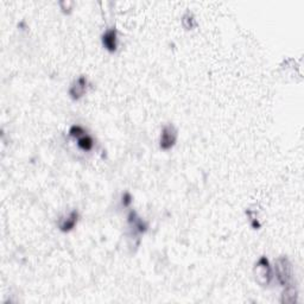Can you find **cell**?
<instances>
[{
	"instance_id": "1",
	"label": "cell",
	"mask_w": 304,
	"mask_h": 304,
	"mask_svg": "<svg viewBox=\"0 0 304 304\" xmlns=\"http://www.w3.org/2000/svg\"><path fill=\"white\" fill-rule=\"evenodd\" d=\"M273 272H275L276 278L282 286H286L292 283V276H294L292 265L286 257H281L276 260Z\"/></svg>"
},
{
	"instance_id": "5",
	"label": "cell",
	"mask_w": 304,
	"mask_h": 304,
	"mask_svg": "<svg viewBox=\"0 0 304 304\" xmlns=\"http://www.w3.org/2000/svg\"><path fill=\"white\" fill-rule=\"evenodd\" d=\"M87 84H88V81H87L86 76H79L69 88V95L72 99L79 100V99L83 97L84 93L87 92Z\"/></svg>"
},
{
	"instance_id": "4",
	"label": "cell",
	"mask_w": 304,
	"mask_h": 304,
	"mask_svg": "<svg viewBox=\"0 0 304 304\" xmlns=\"http://www.w3.org/2000/svg\"><path fill=\"white\" fill-rule=\"evenodd\" d=\"M103 48L109 53H114L118 49V31L116 27H109L101 36Z\"/></svg>"
},
{
	"instance_id": "6",
	"label": "cell",
	"mask_w": 304,
	"mask_h": 304,
	"mask_svg": "<svg viewBox=\"0 0 304 304\" xmlns=\"http://www.w3.org/2000/svg\"><path fill=\"white\" fill-rule=\"evenodd\" d=\"M79 221V212L78 210H72L68 215L63 216L59 221V228L62 232H70L74 227L76 226Z\"/></svg>"
},
{
	"instance_id": "10",
	"label": "cell",
	"mask_w": 304,
	"mask_h": 304,
	"mask_svg": "<svg viewBox=\"0 0 304 304\" xmlns=\"http://www.w3.org/2000/svg\"><path fill=\"white\" fill-rule=\"evenodd\" d=\"M86 133H87L86 130H84L81 125H73L69 130L70 137H73V138H76V139H79L80 137H82Z\"/></svg>"
},
{
	"instance_id": "11",
	"label": "cell",
	"mask_w": 304,
	"mask_h": 304,
	"mask_svg": "<svg viewBox=\"0 0 304 304\" xmlns=\"http://www.w3.org/2000/svg\"><path fill=\"white\" fill-rule=\"evenodd\" d=\"M182 23H183V25H184L185 29H188V30L193 29V27L196 25V21H195V19H194L191 13H187V15H184V17H183V19H182Z\"/></svg>"
},
{
	"instance_id": "9",
	"label": "cell",
	"mask_w": 304,
	"mask_h": 304,
	"mask_svg": "<svg viewBox=\"0 0 304 304\" xmlns=\"http://www.w3.org/2000/svg\"><path fill=\"white\" fill-rule=\"evenodd\" d=\"M78 145L83 151H90L93 146H94V141H93V138L89 134L86 133L78 139Z\"/></svg>"
},
{
	"instance_id": "2",
	"label": "cell",
	"mask_w": 304,
	"mask_h": 304,
	"mask_svg": "<svg viewBox=\"0 0 304 304\" xmlns=\"http://www.w3.org/2000/svg\"><path fill=\"white\" fill-rule=\"evenodd\" d=\"M254 275L256 281L260 285H268L273 278V268L270 265V262L266 257H260L254 266Z\"/></svg>"
},
{
	"instance_id": "7",
	"label": "cell",
	"mask_w": 304,
	"mask_h": 304,
	"mask_svg": "<svg viewBox=\"0 0 304 304\" xmlns=\"http://www.w3.org/2000/svg\"><path fill=\"white\" fill-rule=\"evenodd\" d=\"M128 223H130L131 228L136 233H138V234H142V233L147 231V223H145L143 219L139 218L134 210H131L130 214H128Z\"/></svg>"
},
{
	"instance_id": "3",
	"label": "cell",
	"mask_w": 304,
	"mask_h": 304,
	"mask_svg": "<svg viewBox=\"0 0 304 304\" xmlns=\"http://www.w3.org/2000/svg\"><path fill=\"white\" fill-rule=\"evenodd\" d=\"M177 137H179V132L177 128L172 124H166L163 126L161 132L160 138V147L164 151L170 150L171 147L175 146L177 142Z\"/></svg>"
},
{
	"instance_id": "12",
	"label": "cell",
	"mask_w": 304,
	"mask_h": 304,
	"mask_svg": "<svg viewBox=\"0 0 304 304\" xmlns=\"http://www.w3.org/2000/svg\"><path fill=\"white\" fill-rule=\"evenodd\" d=\"M131 203H132V196H131L130 193L126 191L122 195V204H124V207H128Z\"/></svg>"
},
{
	"instance_id": "8",
	"label": "cell",
	"mask_w": 304,
	"mask_h": 304,
	"mask_svg": "<svg viewBox=\"0 0 304 304\" xmlns=\"http://www.w3.org/2000/svg\"><path fill=\"white\" fill-rule=\"evenodd\" d=\"M297 297H298V292L297 289L294 284H289V285L284 286V291L283 295H282V303H287V304H292L297 302Z\"/></svg>"
}]
</instances>
